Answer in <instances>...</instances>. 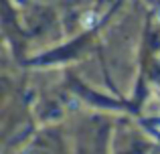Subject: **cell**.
Wrapping results in <instances>:
<instances>
[{
    "mask_svg": "<svg viewBox=\"0 0 160 154\" xmlns=\"http://www.w3.org/2000/svg\"><path fill=\"white\" fill-rule=\"evenodd\" d=\"M81 24L85 28H91V27H95L98 24V14H93V12H87V14H83V18H81Z\"/></svg>",
    "mask_w": 160,
    "mask_h": 154,
    "instance_id": "obj_1",
    "label": "cell"
}]
</instances>
